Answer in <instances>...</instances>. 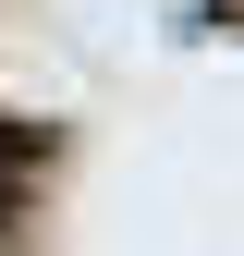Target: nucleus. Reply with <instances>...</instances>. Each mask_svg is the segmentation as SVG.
<instances>
[{"instance_id": "1", "label": "nucleus", "mask_w": 244, "mask_h": 256, "mask_svg": "<svg viewBox=\"0 0 244 256\" xmlns=\"http://www.w3.org/2000/svg\"><path fill=\"white\" fill-rule=\"evenodd\" d=\"M24 171H37V158H24L12 134H0V220H12V196H24Z\"/></svg>"}]
</instances>
